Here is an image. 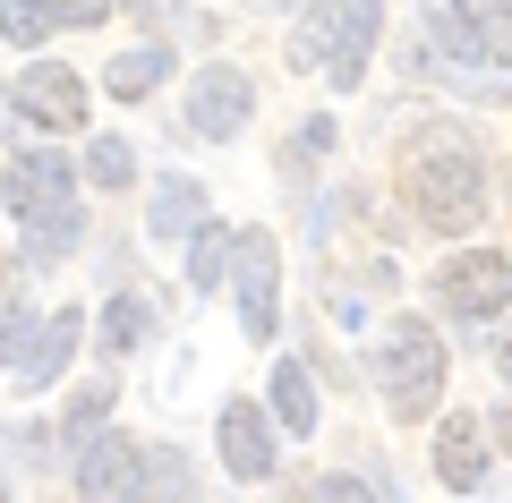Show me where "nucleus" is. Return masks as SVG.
<instances>
[{"mask_svg":"<svg viewBox=\"0 0 512 503\" xmlns=\"http://www.w3.org/2000/svg\"><path fill=\"white\" fill-rule=\"evenodd\" d=\"M402 197L436 231H470L487 214V162H478V145L453 120H419L402 137Z\"/></svg>","mask_w":512,"mask_h":503,"instance_id":"f257e3e1","label":"nucleus"},{"mask_svg":"<svg viewBox=\"0 0 512 503\" xmlns=\"http://www.w3.org/2000/svg\"><path fill=\"white\" fill-rule=\"evenodd\" d=\"M376 26H384V0H308V18L291 35V60L299 69H325L333 86H359Z\"/></svg>","mask_w":512,"mask_h":503,"instance_id":"f03ea898","label":"nucleus"},{"mask_svg":"<svg viewBox=\"0 0 512 503\" xmlns=\"http://www.w3.org/2000/svg\"><path fill=\"white\" fill-rule=\"evenodd\" d=\"M376 384H384V401H393V418H427V410H436V393H444V342H436V324H419V316H393V324H384Z\"/></svg>","mask_w":512,"mask_h":503,"instance_id":"7ed1b4c3","label":"nucleus"},{"mask_svg":"<svg viewBox=\"0 0 512 503\" xmlns=\"http://www.w3.org/2000/svg\"><path fill=\"white\" fill-rule=\"evenodd\" d=\"M427 35H436L444 60L512 69V9L504 0H427Z\"/></svg>","mask_w":512,"mask_h":503,"instance_id":"20e7f679","label":"nucleus"},{"mask_svg":"<svg viewBox=\"0 0 512 503\" xmlns=\"http://www.w3.org/2000/svg\"><path fill=\"white\" fill-rule=\"evenodd\" d=\"M231 299H239V324L248 342H274V299H282V248L274 231H231Z\"/></svg>","mask_w":512,"mask_h":503,"instance_id":"39448f33","label":"nucleus"},{"mask_svg":"<svg viewBox=\"0 0 512 503\" xmlns=\"http://www.w3.org/2000/svg\"><path fill=\"white\" fill-rule=\"evenodd\" d=\"M436 299L453 307V316H504L512 307V256L495 248H461L436 265Z\"/></svg>","mask_w":512,"mask_h":503,"instance_id":"423d86ee","label":"nucleus"},{"mask_svg":"<svg viewBox=\"0 0 512 503\" xmlns=\"http://www.w3.org/2000/svg\"><path fill=\"white\" fill-rule=\"evenodd\" d=\"M77 503H146V452L128 435H94L77 452Z\"/></svg>","mask_w":512,"mask_h":503,"instance_id":"0eeeda50","label":"nucleus"},{"mask_svg":"<svg viewBox=\"0 0 512 503\" xmlns=\"http://www.w3.org/2000/svg\"><path fill=\"white\" fill-rule=\"evenodd\" d=\"M248 111H256V86L231 69V60L197 69V86H188V128H197V137H239Z\"/></svg>","mask_w":512,"mask_h":503,"instance_id":"6e6552de","label":"nucleus"},{"mask_svg":"<svg viewBox=\"0 0 512 503\" xmlns=\"http://www.w3.org/2000/svg\"><path fill=\"white\" fill-rule=\"evenodd\" d=\"M9 103H18L35 128H86V77L60 69V60H35V69L18 77V94H9Z\"/></svg>","mask_w":512,"mask_h":503,"instance_id":"1a4fd4ad","label":"nucleus"},{"mask_svg":"<svg viewBox=\"0 0 512 503\" xmlns=\"http://www.w3.org/2000/svg\"><path fill=\"white\" fill-rule=\"evenodd\" d=\"M222 469H231V478H274V418L256 410V401H231V410H222Z\"/></svg>","mask_w":512,"mask_h":503,"instance_id":"9d476101","label":"nucleus"},{"mask_svg":"<svg viewBox=\"0 0 512 503\" xmlns=\"http://www.w3.org/2000/svg\"><path fill=\"white\" fill-rule=\"evenodd\" d=\"M9 205H18L26 222L60 214V205H69V162H60V154H43V145H26V154L9 162Z\"/></svg>","mask_w":512,"mask_h":503,"instance_id":"9b49d317","label":"nucleus"},{"mask_svg":"<svg viewBox=\"0 0 512 503\" xmlns=\"http://www.w3.org/2000/svg\"><path fill=\"white\" fill-rule=\"evenodd\" d=\"M436 478H444V486H478V478H487V418H470V410L444 418V435H436Z\"/></svg>","mask_w":512,"mask_h":503,"instance_id":"f8f14e48","label":"nucleus"},{"mask_svg":"<svg viewBox=\"0 0 512 503\" xmlns=\"http://www.w3.org/2000/svg\"><path fill=\"white\" fill-rule=\"evenodd\" d=\"M77 333H86V316H77V307H60V316L43 324L35 342H26V359H18V376H26V384H52L60 367H69V350H77Z\"/></svg>","mask_w":512,"mask_h":503,"instance_id":"ddd939ff","label":"nucleus"},{"mask_svg":"<svg viewBox=\"0 0 512 503\" xmlns=\"http://www.w3.org/2000/svg\"><path fill=\"white\" fill-rule=\"evenodd\" d=\"M197 222H205L197 180H163V188H154V239H188Z\"/></svg>","mask_w":512,"mask_h":503,"instance_id":"4468645a","label":"nucleus"},{"mask_svg":"<svg viewBox=\"0 0 512 503\" xmlns=\"http://www.w3.org/2000/svg\"><path fill=\"white\" fill-rule=\"evenodd\" d=\"M146 333H154V307L146 299H111L103 307V359H128Z\"/></svg>","mask_w":512,"mask_h":503,"instance_id":"2eb2a0df","label":"nucleus"},{"mask_svg":"<svg viewBox=\"0 0 512 503\" xmlns=\"http://www.w3.org/2000/svg\"><path fill=\"white\" fill-rule=\"evenodd\" d=\"M77 231H86V214H77V205H60V214L26 222V256H35V265H60V256L77 248Z\"/></svg>","mask_w":512,"mask_h":503,"instance_id":"dca6fc26","label":"nucleus"},{"mask_svg":"<svg viewBox=\"0 0 512 503\" xmlns=\"http://www.w3.org/2000/svg\"><path fill=\"white\" fill-rule=\"evenodd\" d=\"M163 77H171V60H163V52H120V60L103 69V86L120 94V103H137V94H154Z\"/></svg>","mask_w":512,"mask_h":503,"instance_id":"f3484780","label":"nucleus"},{"mask_svg":"<svg viewBox=\"0 0 512 503\" xmlns=\"http://www.w3.org/2000/svg\"><path fill=\"white\" fill-rule=\"evenodd\" d=\"M274 418H282L291 435L316 427V384H308V367H274Z\"/></svg>","mask_w":512,"mask_h":503,"instance_id":"a211bd4d","label":"nucleus"},{"mask_svg":"<svg viewBox=\"0 0 512 503\" xmlns=\"http://www.w3.org/2000/svg\"><path fill=\"white\" fill-rule=\"evenodd\" d=\"M222 265H231V222H197V248H188V282L214 290Z\"/></svg>","mask_w":512,"mask_h":503,"instance_id":"6ab92c4d","label":"nucleus"},{"mask_svg":"<svg viewBox=\"0 0 512 503\" xmlns=\"http://www.w3.org/2000/svg\"><path fill=\"white\" fill-rule=\"evenodd\" d=\"M146 503H197V469L180 452H154L146 461Z\"/></svg>","mask_w":512,"mask_h":503,"instance_id":"aec40b11","label":"nucleus"},{"mask_svg":"<svg viewBox=\"0 0 512 503\" xmlns=\"http://www.w3.org/2000/svg\"><path fill=\"white\" fill-rule=\"evenodd\" d=\"M111 393H120V384H111V376H94V384H77V401H69V410H60V427H52V435H77V444H94L86 427H94V418L111 410Z\"/></svg>","mask_w":512,"mask_h":503,"instance_id":"412c9836","label":"nucleus"},{"mask_svg":"<svg viewBox=\"0 0 512 503\" xmlns=\"http://www.w3.org/2000/svg\"><path fill=\"white\" fill-rule=\"evenodd\" d=\"M52 26V0H0V43H43Z\"/></svg>","mask_w":512,"mask_h":503,"instance_id":"4be33fe9","label":"nucleus"},{"mask_svg":"<svg viewBox=\"0 0 512 503\" xmlns=\"http://www.w3.org/2000/svg\"><path fill=\"white\" fill-rule=\"evenodd\" d=\"M86 180H94V188H128V180H137V162H128L120 137H103V145L86 154Z\"/></svg>","mask_w":512,"mask_h":503,"instance_id":"5701e85b","label":"nucleus"},{"mask_svg":"<svg viewBox=\"0 0 512 503\" xmlns=\"http://www.w3.org/2000/svg\"><path fill=\"white\" fill-rule=\"evenodd\" d=\"M26 342H35V324H26L18 307H9V316H0V376H9V367L26 359Z\"/></svg>","mask_w":512,"mask_h":503,"instance_id":"b1692460","label":"nucleus"},{"mask_svg":"<svg viewBox=\"0 0 512 503\" xmlns=\"http://www.w3.org/2000/svg\"><path fill=\"white\" fill-rule=\"evenodd\" d=\"M103 9H111V0H52L60 26H103Z\"/></svg>","mask_w":512,"mask_h":503,"instance_id":"393cba45","label":"nucleus"},{"mask_svg":"<svg viewBox=\"0 0 512 503\" xmlns=\"http://www.w3.org/2000/svg\"><path fill=\"white\" fill-rule=\"evenodd\" d=\"M325 145H333V120H308V128H299V137H291V162H308V154H325Z\"/></svg>","mask_w":512,"mask_h":503,"instance_id":"a878e982","label":"nucleus"},{"mask_svg":"<svg viewBox=\"0 0 512 503\" xmlns=\"http://www.w3.org/2000/svg\"><path fill=\"white\" fill-rule=\"evenodd\" d=\"M316 503H376V495H367L359 478H325V486H316Z\"/></svg>","mask_w":512,"mask_h":503,"instance_id":"bb28decb","label":"nucleus"},{"mask_svg":"<svg viewBox=\"0 0 512 503\" xmlns=\"http://www.w3.org/2000/svg\"><path fill=\"white\" fill-rule=\"evenodd\" d=\"M9 290H18V265H9V256H0V316H9Z\"/></svg>","mask_w":512,"mask_h":503,"instance_id":"cd10ccee","label":"nucleus"},{"mask_svg":"<svg viewBox=\"0 0 512 503\" xmlns=\"http://www.w3.org/2000/svg\"><path fill=\"white\" fill-rule=\"evenodd\" d=\"M495 376H504V384H512V342H504V350H495Z\"/></svg>","mask_w":512,"mask_h":503,"instance_id":"c85d7f7f","label":"nucleus"}]
</instances>
